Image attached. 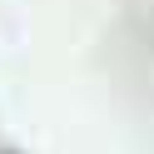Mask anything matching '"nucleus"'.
<instances>
[]
</instances>
